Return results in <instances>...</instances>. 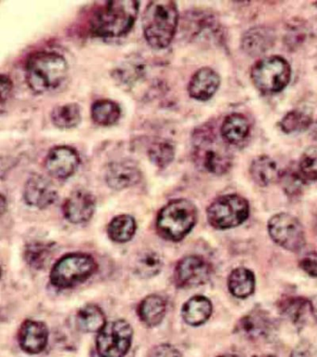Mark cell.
<instances>
[{
	"mask_svg": "<svg viewBox=\"0 0 317 357\" xmlns=\"http://www.w3.org/2000/svg\"><path fill=\"white\" fill-rule=\"evenodd\" d=\"M140 2L107 1L97 5L90 18V29L101 38H118L126 36L134 25Z\"/></svg>",
	"mask_w": 317,
	"mask_h": 357,
	"instance_id": "1",
	"label": "cell"
},
{
	"mask_svg": "<svg viewBox=\"0 0 317 357\" xmlns=\"http://www.w3.org/2000/svg\"><path fill=\"white\" fill-rule=\"evenodd\" d=\"M68 75V61L59 53H35L26 63L27 85L37 94L48 93L55 91L65 82Z\"/></svg>",
	"mask_w": 317,
	"mask_h": 357,
	"instance_id": "2",
	"label": "cell"
},
{
	"mask_svg": "<svg viewBox=\"0 0 317 357\" xmlns=\"http://www.w3.org/2000/svg\"><path fill=\"white\" fill-rule=\"evenodd\" d=\"M179 22V11L174 1H151L143 17V29L147 43L155 50L168 47L173 40Z\"/></svg>",
	"mask_w": 317,
	"mask_h": 357,
	"instance_id": "3",
	"label": "cell"
},
{
	"mask_svg": "<svg viewBox=\"0 0 317 357\" xmlns=\"http://www.w3.org/2000/svg\"><path fill=\"white\" fill-rule=\"evenodd\" d=\"M193 155L196 163L216 175L226 173L232 166V155L224 139L219 138L214 128H197L193 136Z\"/></svg>",
	"mask_w": 317,
	"mask_h": 357,
	"instance_id": "4",
	"label": "cell"
},
{
	"mask_svg": "<svg viewBox=\"0 0 317 357\" xmlns=\"http://www.w3.org/2000/svg\"><path fill=\"white\" fill-rule=\"evenodd\" d=\"M196 220V208L191 201L175 199L161 209L157 229L163 238L178 242L190 233Z\"/></svg>",
	"mask_w": 317,
	"mask_h": 357,
	"instance_id": "5",
	"label": "cell"
},
{
	"mask_svg": "<svg viewBox=\"0 0 317 357\" xmlns=\"http://www.w3.org/2000/svg\"><path fill=\"white\" fill-rule=\"evenodd\" d=\"M96 270L97 264L93 257L82 253L69 254L52 268V284L58 289H69L87 280Z\"/></svg>",
	"mask_w": 317,
	"mask_h": 357,
	"instance_id": "6",
	"label": "cell"
},
{
	"mask_svg": "<svg viewBox=\"0 0 317 357\" xmlns=\"http://www.w3.org/2000/svg\"><path fill=\"white\" fill-rule=\"evenodd\" d=\"M252 79L256 88L264 93L283 91L291 80V69L288 61L279 56L261 59L252 66Z\"/></svg>",
	"mask_w": 317,
	"mask_h": 357,
	"instance_id": "7",
	"label": "cell"
},
{
	"mask_svg": "<svg viewBox=\"0 0 317 357\" xmlns=\"http://www.w3.org/2000/svg\"><path fill=\"white\" fill-rule=\"evenodd\" d=\"M208 222L216 229H229L240 225L249 218V206L245 198L238 195H227L217 198L208 208Z\"/></svg>",
	"mask_w": 317,
	"mask_h": 357,
	"instance_id": "8",
	"label": "cell"
},
{
	"mask_svg": "<svg viewBox=\"0 0 317 357\" xmlns=\"http://www.w3.org/2000/svg\"><path fill=\"white\" fill-rule=\"evenodd\" d=\"M133 331L130 324L125 320L107 323L98 332L96 348L101 357H124L129 351Z\"/></svg>",
	"mask_w": 317,
	"mask_h": 357,
	"instance_id": "9",
	"label": "cell"
},
{
	"mask_svg": "<svg viewBox=\"0 0 317 357\" xmlns=\"http://www.w3.org/2000/svg\"><path fill=\"white\" fill-rule=\"evenodd\" d=\"M270 236L277 244L289 251H299L305 245V234L302 223L286 213L275 215L269 220Z\"/></svg>",
	"mask_w": 317,
	"mask_h": 357,
	"instance_id": "10",
	"label": "cell"
},
{
	"mask_svg": "<svg viewBox=\"0 0 317 357\" xmlns=\"http://www.w3.org/2000/svg\"><path fill=\"white\" fill-rule=\"evenodd\" d=\"M210 265L202 257L187 256L180 259L175 269L177 286L189 289L205 284L210 276Z\"/></svg>",
	"mask_w": 317,
	"mask_h": 357,
	"instance_id": "11",
	"label": "cell"
},
{
	"mask_svg": "<svg viewBox=\"0 0 317 357\" xmlns=\"http://www.w3.org/2000/svg\"><path fill=\"white\" fill-rule=\"evenodd\" d=\"M80 158L77 151L70 146H56L49 151L45 159L47 172L52 177L65 180L77 172Z\"/></svg>",
	"mask_w": 317,
	"mask_h": 357,
	"instance_id": "12",
	"label": "cell"
},
{
	"mask_svg": "<svg viewBox=\"0 0 317 357\" xmlns=\"http://www.w3.org/2000/svg\"><path fill=\"white\" fill-rule=\"evenodd\" d=\"M24 197L29 206L43 209L55 202L57 191L51 181L43 176L36 174L26 181Z\"/></svg>",
	"mask_w": 317,
	"mask_h": 357,
	"instance_id": "13",
	"label": "cell"
},
{
	"mask_svg": "<svg viewBox=\"0 0 317 357\" xmlns=\"http://www.w3.org/2000/svg\"><path fill=\"white\" fill-rule=\"evenodd\" d=\"M63 209L69 222L77 225L88 222L95 211V198L86 190H77L69 195Z\"/></svg>",
	"mask_w": 317,
	"mask_h": 357,
	"instance_id": "14",
	"label": "cell"
},
{
	"mask_svg": "<svg viewBox=\"0 0 317 357\" xmlns=\"http://www.w3.org/2000/svg\"><path fill=\"white\" fill-rule=\"evenodd\" d=\"M141 178L140 169L132 160L114 162L108 166L105 175L108 185L118 191L135 185Z\"/></svg>",
	"mask_w": 317,
	"mask_h": 357,
	"instance_id": "15",
	"label": "cell"
},
{
	"mask_svg": "<svg viewBox=\"0 0 317 357\" xmlns=\"http://www.w3.org/2000/svg\"><path fill=\"white\" fill-rule=\"evenodd\" d=\"M49 331L45 324L38 321L27 320L19 331V343L26 353L37 354L46 348Z\"/></svg>",
	"mask_w": 317,
	"mask_h": 357,
	"instance_id": "16",
	"label": "cell"
},
{
	"mask_svg": "<svg viewBox=\"0 0 317 357\" xmlns=\"http://www.w3.org/2000/svg\"><path fill=\"white\" fill-rule=\"evenodd\" d=\"M219 83V75L214 70L204 67L192 77L188 85L189 95L194 100L205 102L216 93Z\"/></svg>",
	"mask_w": 317,
	"mask_h": 357,
	"instance_id": "17",
	"label": "cell"
},
{
	"mask_svg": "<svg viewBox=\"0 0 317 357\" xmlns=\"http://www.w3.org/2000/svg\"><path fill=\"white\" fill-rule=\"evenodd\" d=\"M212 312V304L204 296H196L183 305L182 314L188 325L197 326L207 322Z\"/></svg>",
	"mask_w": 317,
	"mask_h": 357,
	"instance_id": "18",
	"label": "cell"
},
{
	"mask_svg": "<svg viewBox=\"0 0 317 357\" xmlns=\"http://www.w3.org/2000/svg\"><path fill=\"white\" fill-rule=\"evenodd\" d=\"M166 301L157 295L148 296L140 303L138 308L141 322L150 328L160 325L166 314Z\"/></svg>",
	"mask_w": 317,
	"mask_h": 357,
	"instance_id": "19",
	"label": "cell"
},
{
	"mask_svg": "<svg viewBox=\"0 0 317 357\" xmlns=\"http://www.w3.org/2000/svg\"><path fill=\"white\" fill-rule=\"evenodd\" d=\"M249 134L247 119L240 114L228 116L222 123L221 135L224 142L230 144H238L245 141Z\"/></svg>",
	"mask_w": 317,
	"mask_h": 357,
	"instance_id": "20",
	"label": "cell"
},
{
	"mask_svg": "<svg viewBox=\"0 0 317 357\" xmlns=\"http://www.w3.org/2000/svg\"><path fill=\"white\" fill-rule=\"evenodd\" d=\"M250 174L255 183L261 186L269 185L280 177L277 163L266 155L258 156L252 162Z\"/></svg>",
	"mask_w": 317,
	"mask_h": 357,
	"instance_id": "21",
	"label": "cell"
},
{
	"mask_svg": "<svg viewBox=\"0 0 317 357\" xmlns=\"http://www.w3.org/2000/svg\"><path fill=\"white\" fill-rule=\"evenodd\" d=\"M121 106L111 100H99L91 106V119L93 122L102 127H110L121 119Z\"/></svg>",
	"mask_w": 317,
	"mask_h": 357,
	"instance_id": "22",
	"label": "cell"
},
{
	"mask_svg": "<svg viewBox=\"0 0 317 357\" xmlns=\"http://www.w3.org/2000/svg\"><path fill=\"white\" fill-rule=\"evenodd\" d=\"M269 320L261 312H252L242 318L239 322V332L249 339L256 340L265 337L269 331Z\"/></svg>",
	"mask_w": 317,
	"mask_h": 357,
	"instance_id": "23",
	"label": "cell"
},
{
	"mask_svg": "<svg viewBox=\"0 0 317 357\" xmlns=\"http://www.w3.org/2000/svg\"><path fill=\"white\" fill-rule=\"evenodd\" d=\"M272 38L271 31L263 27H255L245 33L242 38V46L249 54L260 55L272 46Z\"/></svg>",
	"mask_w": 317,
	"mask_h": 357,
	"instance_id": "24",
	"label": "cell"
},
{
	"mask_svg": "<svg viewBox=\"0 0 317 357\" xmlns=\"http://www.w3.org/2000/svg\"><path fill=\"white\" fill-rule=\"evenodd\" d=\"M228 287L230 292L236 298L249 297L255 289L254 273L246 268L233 270L228 278Z\"/></svg>",
	"mask_w": 317,
	"mask_h": 357,
	"instance_id": "25",
	"label": "cell"
},
{
	"mask_svg": "<svg viewBox=\"0 0 317 357\" xmlns=\"http://www.w3.org/2000/svg\"><path fill=\"white\" fill-rule=\"evenodd\" d=\"M82 109L77 103L70 102L59 105L52 112V121L55 127L70 130L82 122Z\"/></svg>",
	"mask_w": 317,
	"mask_h": 357,
	"instance_id": "26",
	"label": "cell"
},
{
	"mask_svg": "<svg viewBox=\"0 0 317 357\" xmlns=\"http://www.w3.org/2000/svg\"><path fill=\"white\" fill-rule=\"evenodd\" d=\"M135 231L134 218L126 214L114 218L107 228L108 236L113 241L118 243L130 241L134 236Z\"/></svg>",
	"mask_w": 317,
	"mask_h": 357,
	"instance_id": "27",
	"label": "cell"
},
{
	"mask_svg": "<svg viewBox=\"0 0 317 357\" xmlns=\"http://www.w3.org/2000/svg\"><path fill=\"white\" fill-rule=\"evenodd\" d=\"M163 261L160 254L146 250L137 256L134 262V272L141 278H151L162 269Z\"/></svg>",
	"mask_w": 317,
	"mask_h": 357,
	"instance_id": "28",
	"label": "cell"
},
{
	"mask_svg": "<svg viewBox=\"0 0 317 357\" xmlns=\"http://www.w3.org/2000/svg\"><path fill=\"white\" fill-rule=\"evenodd\" d=\"M77 325L84 332H100L107 323L102 309L96 305H87L77 314Z\"/></svg>",
	"mask_w": 317,
	"mask_h": 357,
	"instance_id": "29",
	"label": "cell"
},
{
	"mask_svg": "<svg viewBox=\"0 0 317 357\" xmlns=\"http://www.w3.org/2000/svg\"><path fill=\"white\" fill-rule=\"evenodd\" d=\"M148 156L152 163L160 167L165 169L173 161L175 156L174 145L167 139H158L150 145Z\"/></svg>",
	"mask_w": 317,
	"mask_h": 357,
	"instance_id": "30",
	"label": "cell"
},
{
	"mask_svg": "<svg viewBox=\"0 0 317 357\" xmlns=\"http://www.w3.org/2000/svg\"><path fill=\"white\" fill-rule=\"evenodd\" d=\"M52 245L36 243L29 245L26 250V259L30 266L35 269H42L49 261L54 252Z\"/></svg>",
	"mask_w": 317,
	"mask_h": 357,
	"instance_id": "31",
	"label": "cell"
},
{
	"mask_svg": "<svg viewBox=\"0 0 317 357\" xmlns=\"http://www.w3.org/2000/svg\"><path fill=\"white\" fill-rule=\"evenodd\" d=\"M311 124V116L305 112L294 110L286 114L281 120L280 127L284 132L293 133L304 131Z\"/></svg>",
	"mask_w": 317,
	"mask_h": 357,
	"instance_id": "32",
	"label": "cell"
},
{
	"mask_svg": "<svg viewBox=\"0 0 317 357\" xmlns=\"http://www.w3.org/2000/svg\"><path fill=\"white\" fill-rule=\"evenodd\" d=\"M311 304L302 298H288L282 303V311L293 323L302 322Z\"/></svg>",
	"mask_w": 317,
	"mask_h": 357,
	"instance_id": "33",
	"label": "cell"
},
{
	"mask_svg": "<svg viewBox=\"0 0 317 357\" xmlns=\"http://www.w3.org/2000/svg\"><path fill=\"white\" fill-rule=\"evenodd\" d=\"M299 170L305 180L317 181V146L308 148L302 153Z\"/></svg>",
	"mask_w": 317,
	"mask_h": 357,
	"instance_id": "34",
	"label": "cell"
},
{
	"mask_svg": "<svg viewBox=\"0 0 317 357\" xmlns=\"http://www.w3.org/2000/svg\"><path fill=\"white\" fill-rule=\"evenodd\" d=\"M281 180H282L283 188L285 189L286 194L289 195L300 194L305 185V178L300 172V170L299 172L293 169L286 170L281 176Z\"/></svg>",
	"mask_w": 317,
	"mask_h": 357,
	"instance_id": "35",
	"label": "cell"
},
{
	"mask_svg": "<svg viewBox=\"0 0 317 357\" xmlns=\"http://www.w3.org/2000/svg\"><path fill=\"white\" fill-rule=\"evenodd\" d=\"M300 266L309 275L317 278V253L314 251L306 253L300 259Z\"/></svg>",
	"mask_w": 317,
	"mask_h": 357,
	"instance_id": "36",
	"label": "cell"
},
{
	"mask_svg": "<svg viewBox=\"0 0 317 357\" xmlns=\"http://www.w3.org/2000/svg\"><path fill=\"white\" fill-rule=\"evenodd\" d=\"M291 357H317V350L311 343L303 340L294 348Z\"/></svg>",
	"mask_w": 317,
	"mask_h": 357,
	"instance_id": "37",
	"label": "cell"
},
{
	"mask_svg": "<svg viewBox=\"0 0 317 357\" xmlns=\"http://www.w3.org/2000/svg\"><path fill=\"white\" fill-rule=\"evenodd\" d=\"M151 357H182V354L174 346L161 344L153 350Z\"/></svg>",
	"mask_w": 317,
	"mask_h": 357,
	"instance_id": "38",
	"label": "cell"
},
{
	"mask_svg": "<svg viewBox=\"0 0 317 357\" xmlns=\"http://www.w3.org/2000/svg\"><path fill=\"white\" fill-rule=\"evenodd\" d=\"M13 84L9 75H1L0 80V91H1V107L3 109L5 103L10 99L12 95Z\"/></svg>",
	"mask_w": 317,
	"mask_h": 357,
	"instance_id": "39",
	"label": "cell"
},
{
	"mask_svg": "<svg viewBox=\"0 0 317 357\" xmlns=\"http://www.w3.org/2000/svg\"><path fill=\"white\" fill-rule=\"evenodd\" d=\"M311 311L313 312L314 318L317 320V296L311 301Z\"/></svg>",
	"mask_w": 317,
	"mask_h": 357,
	"instance_id": "40",
	"label": "cell"
},
{
	"mask_svg": "<svg viewBox=\"0 0 317 357\" xmlns=\"http://www.w3.org/2000/svg\"><path fill=\"white\" fill-rule=\"evenodd\" d=\"M219 357H238L236 356H233V354H227V356H222Z\"/></svg>",
	"mask_w": 317,
	"mask_h": 357,
	"instance_id": "41",
	"label": "cell"
},
{
	"mask_svg": "<svg viewBox=\"0 0 317 357\" xmlns=\"http://www.w3.org/2000/svg\"><path fill=\"white\" fill-rule=\"evenodd\" d=\"M316 230H317V220H316Z\"/></svg>",
	"mask_w": 317,
	"mask_h": 357,
	"instance_id": "42",
	"label": "cell"
}]
</instances>
